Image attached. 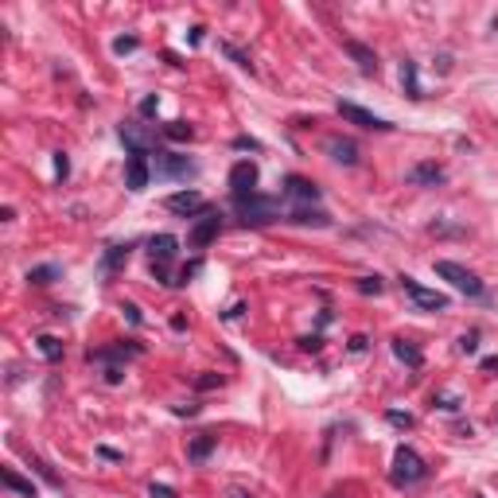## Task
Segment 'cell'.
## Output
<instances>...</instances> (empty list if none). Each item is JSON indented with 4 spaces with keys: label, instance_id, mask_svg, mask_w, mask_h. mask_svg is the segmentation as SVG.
Instances as JSON below:
<instances>
[{
    "label": "cell",
    "instance_id": "obj_1",
    "mask_svg": "<svg viewBox=\"0 0 498 498\" xmlns=\"http://www.w3.org/2000/svg\"><path fill=\"white\" fill-rule=\"evenodd\" d=\"M433 269H436V277H444L447 285L455 288V292H463V296H475V300H479V296H487L483 280H479L471 269H463V265H455V261H436Z\"/></svg>",
    "mask_w": 498,
    "mask_h": 498
},
{
    "label": "cell",
    "instance_id": "obj_2",
    "mask_svg": "<svg viewBox=\"0 0 498 498\" xmlns=\"http://www.w3.org/2000/svg\"><path fill=\"white\" fill-rule=\"evenodd\" d=\"M238 214H242L245 226H269V222H277L280 206L269 195H249V198H238Z\"/></svg>",
    "mask_w": 498,
    "mask_h": 498
},
{
    "label": "cell",
    "instance_id": "obj_3",
    "mask_svg": "<svg viewBox=\"0 0 498 498\" xmlns=\"http://www.w3.org/2000/svg\"><path fill=\"white\" fill-rule=\"evenodd\" d=\"M428 475V467H425V460H420L413 447H397L393 452V483H401V487H413V483H420V479Z\"/></svg>",
    "mask_w": 498,
    "mask_h": 498
},
{
    "label": "cell",
    "instance_id": "obj_4",
    "mask_svg": "<svg viewBox=\"0 0 498 498\" xmlns=\"http://www.w3.org/2000/svg\"><path fill=\"white\" fill-rule=\"evenodd\" d=\"M121 144L129 148V156H148L156 152V132L148 124H121Z\"/></svg>",
    "mask_w": 498,
    "mask_h": 498
},
{
    "label": "cell",
    "instance_id": "obj_5",
    "mask_svg": "<svg viewBox=\"0 0 498 498\" xmlns=\"http://www.w3.org/2000/svg\"><path fill=\"white\" fill-rule=\"evenodd\" d=\"M401 288H405V296H409V300L417 304V308H425V312H444V308H447V296H444V292L417 285L413 277H401Z\"/></svg>",
    "mask_w": 498,
    "mask_h": 498
},
{
    "label": "cell",
    "instance_id": "obj_6",
    "mask_svg": "<svg viewBox=\"0 0 498 498\" xmlns=\"http://www.w3.org/2000/svg\"><path fill=\"white\" fill-rule=\"evenodd\" d=\"M164 206H168L171 214H179V218H198V214L211 211V206H206V198L198 195V191H176V195L164 198Z\"/></svg>",
    "mask_w": 498,
    "mask_h": 498
},
{
    "label": "cell",
    "instance_id": "obj_7",
    "mask_svg": "<svg viewBox=\"0 0 498 498\" xmlns=\"http://www.w3.org/2000/svg\"><path fill=\"white\" fill-rule=\"evenodd\" d=\"M335 110H339V117H343V121L359 124V129H374V132H389V129H393L386 117H378V113L362 110V105H354V102H339Z\"/></svg>",
    "mask_w": 498,
    "mask_h": 498
},
{
    "label": "cell",
    "instance_id": "obj_8",
    "mask_svg": "<svg viewBox=\"0 0 498 498\" xmlns=\"http://www.w3.org/2000/svg\"><path fill=\"white\" fill-rule=\"evenodd\" d=\"M195 164L187 156H176V152H156V179H191L195 176Z\"/></svg>",
    "mask_w": 498,
    "mask_h": 498
},
{
    "label": "cell",
    "instance_id": "obj_9",
    "mask_svg": "<svg viewBox=\"0 0 498 498\" xmlns=\"http://www.w3.org/2000/svg\"><path fill=\"white\" fill-rule=\"evenodd\" d=\"M230 191H234V203L257 195V164L253 160H238L234 168H230Z\"/></svg>",
    "mask_w": 498,
    "mask_h": 498
},
{
    "label": "cell",
    "instance_id": "obj_10",
    "mask_svg": "<svg viewBox=\"0 0 498 498\" xmlns=\"http://www.w3.org/2000/svg\"><path fill=\"white\" fill-rule=\"evenodd\" d=\"M218 230H222V214H218V211L198 214V218H195V226H191V245H195V249L211 245L214 238H218Z\"/></svg>",
    "mask_w": 498,
    "mask_h": 498
},
{
    "label": "cell",
    "instance_id": "obj_11",
    "mask_svg": "<svg viewBox=\"0 0 498 498\" xmlns=\"http://www.w3.org/2000/svg\"><path fill=\"white\" fill-rule=\"evenodd\" d=\"M285 195L288 198H300V206H315V203H319V187H315L312 179H304V176H288L285 179Z\"/></svg>",
    "mask_w": 498,
    "mask_h": 498
},
{
    "label": "cell",
    "instance_id": "obj_12",
    "mask_svg": "<svg viewBox=\"0 0 498 498\" xmlns=\"http://www.w3.org/2000/svg\"><path fill=\"white\" fill-rule=\"evenodd\" d=\"M148 160L144 156H129V164H124V187L129 191H144L148 187Z\"/></svg>",
    "mask_w": 498,
    "mask_h": 498
},
{
    "label": "cell",
    "instance_id": "obj_13",
    "mask_svg": "<svg viewBox=\"0 0 498 498\" xmlns=\"http://www.w3.org/2000/svg\"><path fill=\"white\" fill-rule=\"evenodd\" d=\"M343 51L351 55L354 63H359V70H362V74H378V55H374L366 43H359V39H346Z\"/></svg>",
    "mask_w": 498,
    "mask_h": 498
},
{
    "label": "cell",
    "instance_id": "obj_14",
    "mask_svg": "<svg viewBox=\"0 0 498 498\" xmlns=\"http://www.w3.org/2000/svg\"><path fill=\"white\" fill-rule=\"evenodd\" d=\"M444 179H447V171L440 164H417V168H409V184H417V187H436Z\"/></svg>",
    "mask_w": 498,
    "mask_h": 498
},
{
    "label": "cell",
    "instance_id": "obj_15",
    "mask_svg": "<svg viewBox=\"0 0 498 498\" xmlns=\"http://www.w3.org/2000/svg\"><path fill=\"white\" fill-rule=\"evenodd\" d=\"M148 253H152V261H160V265L176 261V253H179V238H171V234H156L152 242H148Z\"/></svg>",
    "mask_w": 498,
    "mask_h": 498
},
{
    "label": "cell",
    "instance_id": "obj_16",
    "mask_svg": "<svg viewBox=\"0 0 498 498\" xmlns=\"http://www.w3.org/2000/svg\"><path fill=\"white\" fill-rule=\"evenodd\" d=\"M288 222H296V226H331V214L319 211V206H292V214H288Z\"/></svg>",
    "mask_w": 498,
    "mask_h": 498
},
{
    "label": "cell",
    "instance_id": "obj_17",
    "mask_svg": "<svg viewBox=\"0 0 498 498\" xmlns=\"http://www.w3.org/2000/svg\"><path fill=\"white\" fill-rule=\"evenodd\" d=\"M0 479H4V487H8L12 494H20V498H39L36 483H31V479H23V475H16V467H0Z\"/></svg>",
    "mask_w": 498,
    "mask_h": 498
},
{
    "label": "cell",
    "instance_id": "obj_18",
    "mask_svg": "<svg viewBox=\"0 0 498 498\" xmlns=\"http://www.w3.org/2000/svg\"><path fill=\"white\" fill-rule=\"evenodd\" d=\"M327 152H331V160L346 164V168H354V164H359V148H354L351 140H343V137L327 140Z\"/></svg>",
    "mask_w": 498,
    "mask_h": 498
},
{
    "label": "cell",
    "instance_id": "obj_19",
    "mask_svg": "<svg viewBox=\"0 0 498 498\" xmlns=\"http://www.w3.org/2000/svg\"><path fill=\"white\" fill-rule=\"evenodd\" d=\"M214 447H218V436H214V433H198V436L187 444V460H191V463H198V460H206V455H211Z\"/></svg>",
    "mask_w": 498,
    "mask_h": 498
},
{
    "label": "cell",
    "instance_id": "obj_20",
    "mask_svg": "<svg viewBox=\"0 0 498 498\" xmlns=\"http://www.w3.org/2000/svg\"><path fill=\"white\" fill-rule=\"evenodd\" d=\"M393 354L405 362V366H413V370H420V366H425V354H420L417 346L409 343V339H393Z\"/></svg>",
    "mask_w": 498,
    "mask_h": 498
},
{
    "label": "cell",
    "instance_id": "obj_21",
    "mask_svg": "<svg viewBox=\"0 0 498 498\" xmlns=\"http://www.w3.org/2000/svg\"><path fill=\"white\" fill-rule=\"evenodd\" d=\"M401 86H405V94H409L413 102H420V97H425V94H420V78H417V63H413V59L401 63Z\"/></svg>",
    "mask_w": 498,
    "mask_h": 498
},
{
    "label": "cell",
    "instance_id": "obj_22",
    "mask_svg": "<svg viewBox=\"0 0 498 498\" xmlns=\"http://www.w3.org/2000/svg\"><path fill=\"white\" fill-rule=\"evenodd\" d=\"M129 242H124V245H110V249H105V257H102V272H113V269H121V265L124 261H129Z\"/></svg>",
    "mask_w": 498,
    "mask_h": 498
},
{
    "label": "cell",
    "instance_id": "obj_23",
    "mask_svg": "<svg viewBox=\"0 0 498 498\" xmlns=\"http://www.w3.org/2000/svg\"><path fill=\"white\" fill-rule=\"evenodd\" d=\"M59 277H63L59 265H36V269H28L31 285H51V280H59Z\"/></svg>",
    "mask_w": 498,
    "mask_h": 498
},
{
    "label": "cell",
    "instance_id": "obj_24",
    "mask_svg": "<svg viewBox=\"0 0 498 498\" xmlns=\"http://www.w3.org/2000/svg\"><path fill=\"white\" fill-rule=\"evenodd\" d=\"M36 346H39V354H43L47 362H59V359H63V343H59L55 335H39Z\"/></svg>",
    "mask_w": 498,
    "mask_h": 498
},
{
    "label": "cell",
    "instance_id": "obj_25",
    "mask_svg": "<svg viewBox=\"0 0 498 498\" xmlns=\"http://www.w3.org/2000/svg\"><path fill=\"white\" fill-rule=\"evenodd\" d=\"M164 137H168V140H191V137H195V129H191L187 121H168V124H164Z\"/></svg>",
    "mask_w": 498,
    "mask_h": 498
},
{
    "label": "cell",
    "instance_id": "obj_26",
    "mask_svg": "<svg viewBox=\"0 0 498 498\" xmlns=\"http://www.w3.org/2000/svg\"><path fill=\"white\" fill-rule=\"evenodd\" d=\"M218 51H222V55H226V59H230V63H238V66H242V70H249V74H253V59H249V55H245V51H238V47H234V43H222V47H218Z\"/></svg>",
    "mask_w": 498,
    "mask_h": 498
},
{
    "label": "cell",
    "instance_id": "obj_27",
    "mask_svg": "<svg viewBox=\"0 0 498 498\" xmlns=\"http://www.w3.org/2000/svg\"><path fill=\"white\" fill-rule=\"evenodd\" d=\"M381 288H386V285H381L378 277H362V280H359V292H362V296H381Z\"/></svg>",
    "mask_w": 498,
    "mask_h": 498
},
{
    "label": "cell",
    "instance_id": "obj_28",
    "mask_svg": "<svg viewBox=\"0 0 498 498\" xmlns=\"http://www.w3.org/2000/svg\"><path fill=\"white\" fill-rule=\"evenodd\" d=\"M433 405H440V409H447V413H455V409H460V397H452V393H440V397H433Z\"/></svg>",
    "mask_w": 498,
    "mask_h": 498
},
{
    "label": "cell",
    "instance_id": "obj_29",
    "mask_svg": "<svg viewBox=\"0 0 498 498\" xmlns=\"http://www.w3.org/2000/svg\"><path fill=\"white\" fill-rule=\"evenodd\" d=\"M113 51H117V55L137 51V36H121V39H113Z\"/></svg>",
    "mask_w": 498,
    "mask_h": 498
},
{
    "label": "cell",
    "instance_id": "obj_30",
    "mask_svg": "<svg viewBox=\"0 0 498 498\" xmlns=\"http://www.w3.org/2000/svg\"><path fill=\"white\" fill-rule=\"evenodd\" d=\"M198 272H203V261H187L184 269H179V285H184V280H191V277H198Z\"/></svg>",
    "mask_w": 498,
    "mask_h": 498
},
{
    "label": "cell",
    "instance_id": "obj_31",
    "mask_svg": "<svg viewBox=\"0 0 498 498\" xmlns=\"http://www.w3.org/2000/svg\"><path fill=\"white\" fill-rule=\"evenodd\" d=\"M55 176L59 179L70 176V160H66V152H55Z\"/></svg>",
    "mask_w": 498,
    "mask_h": 498
},
{
    "label": "cell",
    "instance_id": "obj_32",
    "mask_svg": "<svg viewBox=\"0 0 498 498\" xmlns=\"http://www.w3.org/2000/svg\"><path fill=\"white\" fill-rule=\"evenodd\" d=\"M156 110H160V97H156V94H148L144 102H140V117H152Z\"/></svg>",
    "mask_w": 498,
    "mask_h": 498
},
{
    "label": "cell",
    "instance_id": "obj_33",
    "mask_svg": "<svg viewBox=\"0 0 498 498\" xmlns=\"http://www.w3.org/2000/svg\"><path fill=\"white\" fill-rule=\"evenodd\" d=\"M152 277L160 280V285H176V280H171V272H168V265H160V261H152Z\"/></svg>",
    "mask_w": 498,
    "mask_h": 498
},
{
    "label": "cell",
    "instance_id": "obj_34",
    "mask_svg": "<svg viewBox=\"0 0 498 498\" xmlns=\"http://www.w3.org/2000/svg\"><path fill=\"white\" fill-rule=\"evenodd\" d=\"M386 420H389V425H397V428H413L409 413H386Z\"/></svg>",
    "mask_w": 498,
    "mask_h": 498
},
{
    "label": "cell",
    "instance_id": "obj_35",
    "mask_svg": "<svg viewBox=\"0 0 498 498\" xmlns=\"http://www.w3.org/2000/svg\"><path fill=\"white\" fill-rule=\"evenodd\" d=\"M460 351H463V354H475V351H479V335H475V331L460 339Z\"/></svg>",
    "mask_w": 498,
    "mask_h": 498
},
{
    "label": "cell",
    "instance_id": "obj_36",
    "mask_svg": "<svg viewBox=\"0 0 498 498\" xmlns=\"http://www.w3.org/2000/svg\"><path fill=\"white\" fill-rule=\"evenodd\" d=\"M148 494H152V498H176V491L164 487V483H152V487H148Z\"/></svg>",
    "mask_w": 498,
    "mask_h": 498
},
{
    "label": "cell",
    "instance_id": "obj_37",
    "mask_svg": "<svg viewBox=\"0 0 498 498\" xmlns=\"http://www.w3.org/2000/svg\"><path fill=\"white\" fill-rule=\"evenodd\" d=\"M195 386H198V389H214V386H222V378H218V374H203Z\"/></svg>",
    "mask_w": 498,
    "mask_h": 498
},
{
    "label": "cell",
    "instance_id": "obj_38",
    "mask_svg": "<svg viewBox=\"0 0 498 498\" xmlns=\"http://www.w3.org/2000/svg\"><path fill=\"white\" fill-rule=\"evenodd\" d=\"M319 346H323L319 335H304V339H300V351H319Z\"/></svg>",
    "mask_w": 498,
    "mask_h": 498
},
{
    "label": "cell",
    "instance_id": "obj_39",
    "mask_svg": "<svg viewBox=\"0 0 498 498\" xmlns=\"http://www.w3.org/2000/svg\"><path fill=\"white\" fill-rule=\"evenodd\" d=\"M366 343H370L366 335H354V339H351V354H362V351H366Z\"/></svg>",
    "mask_w": 498,
    "mask_h": 498
},
{
    "label": "cell",
    "instance_id": "obj_40",
    "mask_svg": "<svg viewBox=\"0 0 498 498\" xmlns=\"http://www.w3.org/2000/svg\"><path fill=\"white\" fill-rule=\"evenodd\" d=\"M234 148H242V152H245V148H249V152H257L261 144H257V140H249V137H238V140H234Z\"/></svg>",
    "mask_w": 498,
    "mask_h": 498
},
{
    "label": "cell",
    "instance_id": "obj_41",
    "mask_svg": "<svg viewBox=\"0 0 498 498\" xmlns=\"http://www.w3.org/2000/svg\"><path fill=\"white\" fill-rule=\"evenodd\" d=\"M124 315H129V323H140V308H137V304H124V308H121Z\"/></svg>",
    "mask_w": 498,
    "mask_h": 498
},
{
    "label": "cell",
    "instance_id": "obj_42",
    "mask_svg": "<svg viewBox=\"0 0 498 498\" xmlns=\"http://www.w3.org/2000/svg\"><path fill=\"white\" fill-rule=\"evenodd\" d=\"M198 405H176V417H195Z\"/></svg>",
    "mask_w": 498,
    "mask_h": 498
},
{
    "label": "cell",
    "instance_id": "obj_43",
    "mask_svg": "<svg viewBox=\"0 0 498 498\" xmlns=\"http://www.w3.org/2000/svg\"><path fill=\"white\" fill-rule=\"evenodd\" d=\"M97 455L102 460H121V452H113V447H97Z\"/></svg>",
    "mask_w": 498,
    "mask_h": 498
},
{
    "label": "cell",
    "instance_id": "obj_44",
    "mask_svg": "<svg viewBox=\"0 0 498 498\" xmlns=\"http://www.w3.org/2000/svg\"><path fill=\"white\" fill-rule=\"evenodd\" d=\"M483 370H498V354H491V359H483Z\"/></svg>",
    "mask_w": 498,
    "mask_h": 498
},
{
    "label": "cell",
    "instance_id": "obj_45",
    "mask_svg": "<svg viewBox=\"0 0 498 498\" xmlns=\"http://www.w3.org/2000/svg\"><path fill=\"white\" fill-rule=\"evenodd\" d=\"M230 498H249L245 491H238V487H234V491H230Z\"/></svg>",
    "mask_w": 498,
    "mask_h": 498
}]
</instances>
